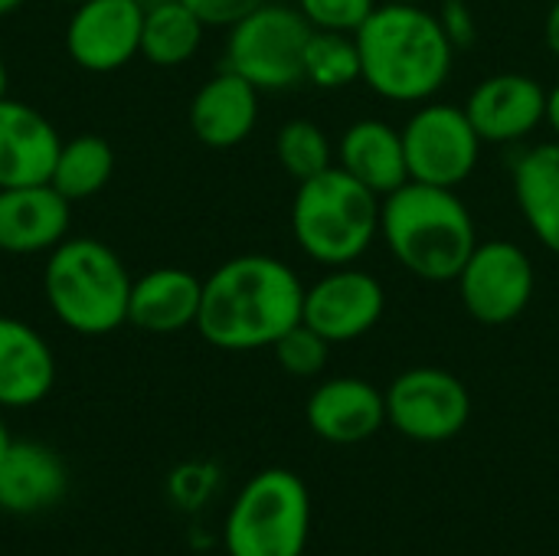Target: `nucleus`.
I'll list each match as a JSON object with an SVG mask.
<instances>
[{
  "instance_id": "22",
  "label": "nucleus",
  "mask_w": 559,
  "mask_h": 556,
  "mask_svg": "<svg viewBox=\"0 0 559 556\" xmlns=\"http://www.w3.org/2000/svg\"><path fill=\"white\" fill-rule=\"evenodd\" d=\"M514 197L537 242L559 256V141L537 144L518 157Z\"/></svg>"
},
{
  "instance_id": "14",
  "label": "nucleus",
  "mask_w": 559,
  "mask_h": 556,
  "mask_svg": "<svg viewBox=\"0 0 559 556\" xmlns=\"http://www.w3.org/2000/svg\"><path fill=\"white\" fill-rule=\"evenodd\" d=\"M305 416L318 439L357 446L386 426V397L360 377H334L308 397Z\"/></svg>"
},
{
  "instance_id": "36",
  "label": "nucleus",
  "mask_w": 559,
  "mask_h": 556,
  "mask_svg": "<svg viewBox=\"0 0 559 556\" xmlns=\"http://www.w3.org/2000/svg\"><path fill=\"white\" fill-rule=\"evenodd\" d=\"M7 85H10V79H7V66L0 59V98H7Z\"/></svg>"
},
{
  "instance_id": "6",
  "label": "nucleus",
  "mask_w": 559,
  "mask_h": 556,
  "mask_svg": "<svg viewBox=\"0 0 559 556\" xmlns=\"http://www.w3.org/2000/svg\"><path fill=\"white\" fill-rule=\"evenodd\" d=\"M311 534L308 485L288 469L252 475L223 524L229 556H301Z\"/></svg>"
},
{
  "instance_id": "25",
  "label": "nucleus",
  "mask_w": 559,
  "mask_h": 556,
  "mask_svg": "<svg viewBox=\"0 0 559 556\" xmlns=\"http://www.w3.org/2000/svg\"><path fill=\"white\" fill-rule=\"evenodd\" d=\"M305 82L328 92L360 82V52L354 33L314 29L305 49Z\"/></svg>"
},
{
  "instance_id": "5",
  "label": "nucleus",
  "mask_w": 559,
  "mask_h": 556,
  "mask_svg": "<svg viewBox=\"0 0 559 556\" xmlns=\"http://www.w3.org/2000/svg\"><path fill=\"white\" fill-rule=\"evenodd\" d=\"M380 200L337 164L301 180L292 200V233L321 265H354L380 233Z\"/></svg>"
},
{
  "instance_id": "21",
  "label": "nucleus",
  "mask_w": 559,
  "mask_h": 556,
  "mask_svg": "<svg viewBox=\"0 0 559 556\" xmlns=\"http://www.w3.org/2000/svg\"><path fill=\"white\" fill-rule=\"evenodd\" d=\"M337 167L370 187L377 197L393 193L409 180L403 131L380 118L354 121L337 141Z\"/></svg>"
},
{
  "instance_id": "29",
  "label": "nucleus",
  "mask_w": 559,
  "mask_h": 556,
  "mask_svg": "<svg viewBox=\"0 0 559 556\" xmlns=\"http://www.w3.org/2000/svg\"><path fill=\"white\" fill-rule=\"evenodd\" d=\"M219 472L210 462H183L170 472L167 482V495L177 508L183 511H197L203 501H210V495L216 492Z\"/></svg>"
},
{
  "instance_id": "20",
  "label": "nucleus",
  "mask_w": 559,
  "mask_h": 556,
  "mask_svg": "<svg viewBox=\"0 0 559 556\" xmlns=\"http://www.w3.org/2000/svg\"><path fill=\"white\" fill-rule=\"evenodd\" d=\"M203 301V282L177 265H160L144 272L131 285L128 321L151 334H177L183 328H197Z\"/></svg>"
},
{
  "instance_id": "19",
  "label": "nucleus",
  "mask_w": 559,
  "mask_h": 556,
  "mask_svg": "<svg viewBox=\"0 0 559 556\" xmlns=\"http://www.w3.org/2000/svg\"><path fill=\"white\" fill-rule=\"evenodd\" d=\"M69 488L66 462L43 442H16L0 459V511L29 518L62 501Z\"/></svg>"
},
{
  "instance_id": "16",
  "label": "nucleus",
  "mask_w": 559,
  "mask_h": 556,
  "mask_svg": "<svg viewBox=\"0 0 559 556\" xmlns=\"http://www.w3.org/2000/svg\"><path fill=\"white\" fill-rule=\"evenodd\" d=\"M59 147L62 141L43 111L0 98V187L49 184Z\"/></svg>"
},
{
  "instance_id": "27",
  "label": "nucleus",
  "mask_w": 559,
  "mask_h": 556,
  "mask_svg": "<svg viewBox=\"0 0 559 556\" xmlns=\"http://www.w3.org/2000/svg\"><path fill=\"white\" fill-rule=\"evenodd\" d=\"M275 360L285 374L292 377H318L324 367H328V357H331V341L321 338L314 328H308L305 321H298L295 328H288L275 344Z\"/></svg>"
},
{
  "instance_id": "7",
  "label": "nucleus",
  "mask_w": 559,
  "mask_h": 556,
  "mask_svg": "<svg viewBox=\"0 0 559 556\" xmlns=\"http://www.w3.org/2000/svg\"><path fill=\"white\" fill-rule=\"evenodd\" d=\"M314 26L298 7L265 0L229 26L226 69L259 92H285L305 82V49Z\"/></svg>"
},
{
  "instance_id": "24",
  "label": "nucleus",
  "mask_w": 559,
  "mask_h": 556,
  "mask_svg": "<svg viewBox=\"0 0 559 556\" xmlns=\"http://www.w3.org/2000/svg\"><path fill=\"white\" fill-rule=\"evenodd\" d=\"M111 170H115V154L108 141L98 134H79L72 141H62L49 184L66 200H88L111 180Z\"/></svg>"
},
{
  "instance_id": "31",
  "label": "nucleus",
  "mask_w": 559,
  "mask_h": 556,
  "mask_svg": "<svg viewBox=\"0 0 559 556\" xmlns=\"http://www.w3.org/2000/svg\"><path fill=\"white\" fill-rule=\"evenodd\" d=\"M442 23H445V29H449V36H452L455 49H459L462 43H468V39H472V20H468V13H465V7H462V3H452V7H449V13L442 16Z\"/></svg>"
},
{
  "instance_id": "15",
  "label": "nucleus",
  "mask_w": 559,
  "mask_h": 556,
  "mask_svg": "<svg viewBox=\"0 0 559 556\" xmlns=\"http://www.w3.org/2000/svg\"><path fill=\"white\" fill-rule=\"evenodd\" d=\"M69 203L52 184L0 187V252H52L69 236Z\"/></svg>"
},
{
  "instance_id": "8",
  "label": "nucleus",
  "mask_w": 559,
  "mask_h": 556,
  "mask_svg": "<svg viewBox=\"0 0 559 556\" xmlns=\"http://www.w3.org/2000/svg\"><path fill=\"white\" fill-rule=\"evenodd\" d=\"M403 151L409 180L432 187H459L472 177L481 138L465 108L449 102H423L403 125Z\"/></svg>"
},
{
  "instance_id": "37",
  "label": "nucleus",
  "mask_w": 559,
  "mask_h": 556,
  "mask_svg": "<svg viewBox=\"0 0 559 556\" xmlns=\"http://www.w3.org/2000/svg\"><path fill=\"white\" fill-rule=\"evenodd\" d=\"M393 3H423V0H393Z\"/></svg>"
},
{
  "instance_id": "4",
  "label": "nucleus",
  "mask_w": 559,
  "mask_h": 556,
  "mask_svg": "<svg viewBox=\"0 0 559 556\" xmlns=\"http://www.w3.org/2000/svg\"><path fill=\"white\" fill-rule=\"evenodd\" d=\"M134 279L111 246L92 236L62 239L43 272L46 305L56 321L75 334H111L128 321V298Z\"/></svg>"
},
{
  "instance_id": "35",
  "label": "nucleus",
  "mask_w": 559,
  "mask_h": 556,
  "mask_svg": "<svg viewBox=\"0 0 559 556\" xmlns=\"http://www.w3.org/2000/svg\"><path fill=\"white\" fill-rule=\"evenodd\" d=\"M26 0H0V16H7V13H13L16 7H23Z\"/></svg>"
},
{
  "instance_id": "13",
  "label": "nucleus",
  "mask_w": 559,
  "mask_h": 556,
  "mask_svg": "<svg viewBox=\"0 0 559 556\" xmlns=\"http://www.w3.org/2000/svg\"><path fill=\"white\" fill-rule=\"evenodd\" d=\"M481 144H511L547 125V88L524 72H498L478 82L462 105Z\"/></svg>"
},
{
  "instance_id": "33",
  "label": "nucleus",
  "mask_w": 559,
  "mask_h": 556,
  "mask_svg": "<svg viewBox=\"0 0 559 556\" xmlns=\"http://www.w3.org/2000/svg\"><path fill=\"white\" fill-rule=\"evenodd\" d=\"M547 125L554 128V134H557L559 141V85L547 92Z\"/></svg>"
},
{
  "instance_id": "34",
  "label": "nucleus",
  "mask_w": 559,
  "mask_h": 556,
  "mask_svg": "<svg viewBox=\"0 0 559 556\" xmlns=\"http://www.w3.org/2000/svg\"><path fill=\"white\" fill-rule=\"evenodd\" d=\"M13 446V436H10V429H7V423L0 419V459H3V452Z\"/></svg>"
},
{
  "instance_id": "11",
  "label": "nucleus",
  "mask_w": 559,
  "mask_h": 556,
  "mask_svg": "<svg viewBox=\"0 0 559 556\" xmlns=\"http://www.w3.org/2000/svg\"><path fill=\"white\" fill-rule=\"evenodd\" d=\"M383 308L386 292L377 275L354 265H334L311 288H305L301 321L331 344H344L373 331L383 318Z\"/></svg>"
},
{
  "instance_id": "2",
  "label": "nucleus",
  "mask_w": 559,
  "mask_h": 556,
  "mask_svg": "<svg viewBox=\"0 0 559 556\" xmlns=\"http://www.w3.org/2000/svg\"><path fill=\"white\" fill-rule=\"evenodd\" d=\"M360 82L386 102L423 105L449 82L455 43L442 16L423 3L383 0L354 33Z\"/></svg>"
},
{
  "instance_id": "23",
  "label": "nucleus",
  "mask_w": 559,
  "mask_h": 556,
  "mask_svg": "<svg viewBox=\"0 0 559 556\" xmlns=\"http://www.w3.org/2000/svg\"><path fill=\"white\" fill-rule=\"evenodd\" d=\"M206 23L183 0H160L144 10L141 56L154 66H183L197 56Z\"/></svg>"
},
{
  "instance_id": "28",
  "label": "nucleus",
  "mask_w": 559,
  "mask_h": 556,
  "mask_svg": "<svg viewBox=\"0 0 559 556\" xmlns=\"http://www.w3.org/2000/svg\"><path fill=\"white\" fill-rule=\"evenodd\" d=\"M298 10L314 29L357 33L377 10V0H298Z\"/></svg>"
},
{
  "instance_id": "9",
  "label": "nucleus",
  "mask_w": 559,
  "mask_h": 556,
  "mask_svg": "<svg viewBox=\"0 0 559 556\" xmlns=\"http://www.w3.org/2000/svg\"><path fill=\"white\" fill-rule=\"evenodd\" d=\"M386 397V423L413 442H449L472 416V397L465 383L442 367L403 370Z\"/></svg>"
},
{
  "instance_id": "18",
  "label": "nucleus",
  "mask_w": 559,
  "mask_h": 556,
  "mask_svg": "<svg viewBox=\"0 0 559 556\" xmlns=\"http://www.w3.org/2000/svg\"><path fill=\"white\" fill-rule=\"evenodd\" d=\"M259 121V88L239 72L223 69L190 102V128L206 147H236L242 144Z\"/></svg>"
},
{
  "instance_id": "17",
  "label": "nucleus",
  "mask_w": 559,
  "mask_h": 556,
  "mask_svg": "<svg viewBox=\"0 0 559 556\" xmlns=\"http://www.w3.org/2000/svg\"><path fill=\"white\" fill-rule=\"evenodd\" d=\"M56 357L46 338L20 318L0 315V410H26L49 397Z\"/></svg>"
},
{
  "instance_id": "12",
  "label": "nucleus",
  "mask_w": 559,
  "mask_h": 556,
  "mask_svg": "<svg viewBox=\"0 0 559 556\" xmlns=\"http://www.w3.org/2000/svg\"><path fill=\"white\" fill-rule=\"evenodd\" d=\"M141 0H82L66 23V52L85 72H115L141 52Z\"/></svg>"
},
{
  "instance_id": "38",
  "label": "nucleus",
  "mask_w": 559,
  "mask_h": 556,
  "mask_svg": "<svg viewBox=\"0 0 559 556\" xmlns=\"http://www.w3.org/2000/svg\"><path fill=\"white\" fill-rule=\"evenodd\" d=\"M59 3H72V7H75V3H82V0H59Z\"/></svg>"
},
{
  "instance_id": "3",
  "label": "nucleus",
  "mask_w": 559,
  "mask_h": 556,
  "mask_svg": "<svg viewBox=\"0 0 559 556\" xmlns=\"http://www.w3.org/2000/svg\"><path fill=\"white\" fill-rule=\"evenodd\" d=\"M380 236L393 259L426 282H455L478 246L465 200L452 187L419 180L380 200Z\"/></svg>"
},
{
  "instance_id": "30",
  "label": "nucleus",
  "mask_w": 559,
  "mask_h": 556,
  "mask_svg": "<svg viewBox=\"0 0 559 556\" xmlns=\"http://www.w3.org/2000/svg\"><path fill=\"white\" fill-rule=\"evenodd\" d=\"M206 26H233L249 10L262 7L265 0H183Z\"/></svg>"
},
{
  "instance_id": "32",
  "label": "nucleus",
  "mask_w": 559,
  "mask_h": 556,
  "mask_svg": "<svg viewBox=\"0 0 559 556\" xmlns=\"http://www.w3.org/2000/svg\"><path fill=\"white\" fill-rule=\"evenodd\" d=\"M544 39H547V49L559 59V0H554L550 13H547V23H544Z\"/></svg>"
},
{
  "instance_id": "10",
  "label": "nucleus",
  "mask_w": 559,
  "mask_h": 556,
  "mask_svg": "<svg viewBox=\"0 0 559 556\" xmlns=\"http://www.w3.org/2000/svg\"><path fill=\"white\" fill-rule=\"evenodd\" d=\"M455 282L465 311L478 324L501 328L527 311L537 275L531 256L521 246L508 239H488L475 246Z\"/></svg>"
},
{
  "instance_id": "1",
  "label": "nucleus",
  "mask_w": 559,
  "mask_h": 556,
  "mask_svg": "<svg viewBox=\"0 0 559 556\" xmlns=\"http://www.w3.org/2000/svg\"><path fill=\"white\" fill-rule=\"evenodd\" d=\"M305 285L275 256H236L203 282L197 331L219 351L272 347L301 321Z\"/></svg>"
},
{
  "instance_id": "26",
  "label": "nucleus",
  "mask_w": 559,
  "mask_h": 556,
  "mask_svg": "<svg viewBox=\"0 0 559 556\" xmlns=\"http://www.w3.org/2000/svg\"><path fill=\"white\" fill-rule=\"evenodd\" d=\"M275 154H278V164L285 167V174L295 184L311 180V177H318V174H324L328 167L337 164L324 128L308 121V118H295V121L278 128Z\"/></svg>"
}]
</instances>
